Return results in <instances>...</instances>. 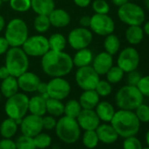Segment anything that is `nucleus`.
<instances>
[{"label":"nucleus","mask_w":149,"mask_h":149,"mask_svg":"<svg viewBox=\"0 0 149 149\" xmlns=\"http://www.w3.org/2000/svg\"><path fill=\"white\" fill-rule=\"evenodd\" d=\"M74 67L72 57L63 51L48 50L41 57L43 72L51 77H63Z\"/></svg>","instance_id":"1"},{"label":"nucleus","mask_w":149,"mask_h":149,"mask_svg":"<svg viewBox=\"0 0 149 149\" xmlns=\"http://www.w3.org/2000/svg\"><path fill=\"white\" fill-rule=\"evenodd\" d=\"M110 124L119 137L127 138L136 135L140 128V122L133 111L121 110L115 111Z\"/></svg>","instance_id":"2"},{"label":"nucleus","mask_w":149,"mask_h":149,"mask_svg":"<svg viewBox=\"0 0 149 149\" xmlns=\"http://www.w3.org/2000/svg\"><path fill=\"white\" fill-rule=\"evenodd\" d=\"M6 67L11 76L19 77L29 68L28 55L21 47H11L6 53Z\"/></svg>","instance_id":"3"},{"label":"nucleus","mask_w":149,"mask_h":149,"mask_svg":"<svg viewBox=\"0 0 149 149\" xmlns=\"http://www.w3.org/2000/svg\"><path fill=\"white\" fill-rule=\"evenodd\" d=\"M144 101V97L137 86L125 85L121 87L115 95L117 106L121 110L134 111Z\"/></svg>","instance_id":"4"},{"label":"nucleus","mask_w":149,"mask_h":149,"mask_svg":"<svg viewBox=\"0 0 149 149\" xmlns=\"http://www.w3.org/2000/svg\"><path fill=\"white\" fill-rule=\"evenodd\" d=\"M55 133L57 137L67 144L77 142L81 135V128L77 121L68 116L61 117L55 125Z\"/></svg>","instance_id":"5"},{"label":"nucleus","mask_w":149,"mask_h":149,"mask_svg":"<svg viewBox=\"0 0 149 149\" xmlns=\"http://www.w3.org/2000/svg\"><path fill=\"white\" fill-rule=\"evenodd\" d=\"M5 38L10 47H22L28 38V27L26 23L19 18L10 20L6 27Z\"/></svg>","instance_id":"6"},{"label":"nucleus","mask_w":149,"mask_h":149,"mask_svg":"<svg viewBox=\"0 0 149 149\" xmlns=\"http://www.w3.org/2000/svg\"><path fill=\"white\" fill-rule=\"evenodd\" d=\"M119 20L129 26H141L146 19L145 11L141 6L135 3L127 2L118 9Z\"/></svg>","instance_id":"7"},{"label":"nucleus","mask_w":149,"mask_h":149,"mask_svg":"<svg viewBox=\"0 0 149 149\" xmlns=\"http://www.w3.org/2000/svg\"><path fill=\"white\" fill-rule=\"evenodd\" d=\"M29 97L24 93H16L7 98L5 104V111L8 118L14 120L22 119L28 112Z\"/></svg>","instance_id":"8"},{"label":"nucleus","mask_w":149,"mask_h":149,"mask_svg":"<svg viewBox=\"0 0 149 149\" xmlns=\"http://www.w3.org/2000/svg\"><path fill=\"white\" fill-rule=\"evenodd\" d=\"M22 49L28 56L42 57L49 50L48 40L40 34L28 36L22 45Z\"/></svg>","instance_id":"9"},{"label":"nucleus","mask_w":149,"mask_h":149,"mask_svg":"<svg viewBox=\"0 0 149 149\" xmlns=\"http://www.w3.org/2000/svg\"><path fill=\"white\" fill-rule=\"evenodd\" d=\"M77 84L83 91L95 90L97 83L99 82V74L95 71L92 66H85L78 68L74 76Z\"/></svg>","instance_id":"10"},{"label":"nucleus","mask_w":149,"mask_h":149,"mask_svg":"<svg viewBox=\"0 0 149 149\" xmlns=\"http://www.w3.org/2000/svg\"><path fill=\"white\" fill-rule=\"evenodd\" d=\"M139 54L133 47H127L120 51L117 59V66H118L125 73L137 70L139 65Z\"/></svg>","instance_id":"11"},{"label":"nucleus","mask_w":149,"mask_h":149,"mask_svg":"<svg viewBox=\"0 0 149 149\" xmlns=\"http://www.w3.org/2000/svg\"><path fill=\"white\" fill-rule=\"evenodd\" d=\"M92 32L85 27L74 28L68 36V43L74 50H80L88 47L92 42Z\"/></svg>","instance_id":"12"},{"label":"nucleus","mask_w":149,"mask_h":149,"mask_svg":"<svg viewBox=\"0 0 149 149\" xmlns=\"http://www.w3.org/2000/svg\"><path fill=\"white\" fill-rule=\"evenodd\" d=\"M90 28L93 33L99 36H107L113 33L115 30V22L108 14L95 13L91 18Z\"/></svg>","instance_id":"13"},{"label":"nucleus","mask_w":149,"mask_h":149,"mask_svg":"<svg viewBox=\"0 0 149 149\" xmlns=\"http://www.w3.org/2000/svg\"><path fill=\"white\" fill-rule=\"evenodd\" d=\"M71 91L69 83L62 77H53L47 83V94L49 97L63 100Z\"/></svg>","instance_id":"14"},{"label":"nucleus","mask_w":149,"mask_h":149,"mask_svg":"<svg viewBox=\"0 0 149 149\" xmlns=\"http://www.w3.org/2000/svg\"><path fill=\"white\" fill-rule=\"evenodd\" d=\"M20 131L23 135L33 138L38 133L41 132L43 130L42 125V117L33 115V114H26L23 118L19 125Z\"/></svg>","instance_id":"15"},{"label":"nucleus","mask_w":149,"mask_h":149,"mask_svg":"<svg viewBox=\"0 0 149 149\" xmlns=\"http://www.w3.org/2000/svg\"><path fill=\"white\" fill-rule=\"evenodd\" d=\"M77 121L80 128L84 131L96 130L100 125V119L94 110L82 109L81 112L77 118Z\"/></svg>","instance_id":"16"},{"label":"nucleus","mask_w":149,"mask_h":149,"mask_svg":"<svg viewBox=\"0 0 149 149\" xmlns=\"http://www.w3.org/2000/svg\"><path fill=\"white\" fill-rule=\"evenodd\" d=\"M19 88L24 92H34L37 91V88L40 83V77L36 74L29 72L28 70L19 77H17Z\"/></svg>","instance_id":"17"},{"label":"nucleus","mask_w":149,"mask_h":149,"mask_svg":"<svg viewBox=\"0 0 149 149\" xmlns=\"http://www.w3.org/2000/svg\"><path fill=\"white\" fill-rule=\"evenodd\" d=\"M113 66L112 55L104 51L97 54L92 61V68L99 76H104Z\"/></svg>","instance_id":"18"},{"label":"nucleus","mask_w":149,"mask_h":149,"mask_svg":"<svg viewBox=\"0 0 149 149\" xmlns=\"http://www.w3.org/2000/svg\"><path fill=\"white\" fill-rule=\"evenodd\" d=\"M95 131L99 141L104 144H112L116 142L119 137L113 126L108 123L100 124Z\"/></svg>","instance_id":"19"},{"label":"nucleus","mask_w":149,"mask_h":149,"mask_svg":"<svg viewBox=\"0 0 149 149\" xmlns=\"http://www.w3.org/2000/svg\"><path fill=\"white\" fill-rule=\"evenodd\" d=\"M49 21L51 26L58 28L65 27L67 26L71 20L70 15L68 12H66L63 9L60 8H54L52 13L48 15Z\"/></svg>","instance_id":"20"},{"label":"nucleus","mask_w":149,"mask_h":149,"mask_svg":"<svg viewBox=\"0 0 149 149\" xmlns=\"http://www.w3.org/2000/svg\"><path fill=\"white\" fill-rule=\"evenodd\" d=\"M100 97L95 90L84 91L79 97V103L83 109L94 110L99 103Z\"/></svg>","instance_id":"21"},{"label":"nucleus","mask_w":149,"mask_h":149,"mask_svg":"<svg viewBox=\"0 0 149 149\" xmlns=\"http://www.w3.org/2000/svg\"><path fill=\"white\" fill-rule=\"evenodd\" d=\"M95 109V111L100 121H103L104 123H110L116 111L113 105L107 101H99Z\"/></svg>","instance_id":"22"},{"label":"nucleus","mask_w":149,"mask_h":149,"mask_svg":"<svg viewBox=\"0 0 149 149\" xmlns=\"http://www.w3.org/2000/svg\"><path fill=\"white\" fill-rule=\"evenodd\" d=\"M94 55L91 49L88 47L77 50V52L74 54L72 57L73 64L77 68H82L85 66H89L92 63Z\"/></svg>","instance_id":"23"},{"label":"nucleus","mask_w":149,"mask_h":149,"mask_svg":"<svg viewBox=\"0 0 149 149\" xmlns=\"http://www.w3.org/2000/svg\"><path fill=\"white\" fill-rule=\"evenodd\" d=\"M28 111H30L31 114L43 117L47 113L46 99L41 95L33 96L29 98Z\"/></svg>","instance_id":"24"},{"label":"nucleus","mask_w":149,"mask_h":149,"mask_svg":"<svg viewBox=\"0 0 149 149\" xmlns=\"http://www.w3.org/2000/svg\"><path fill=\"white\" fill-rule=\"evenodd\" d=\"M54 8V0H31V9L37 15L48 16Z\"/></svg>","instance_id":"25"},{"label":"nucleus","mask_w":149,"mask_h":149,"mask_svg":"<svg viewBox=\"0 0 149 149\" xmlns=\"http://www.w3.org/2000/svg\"><path fill=\"white\" fill-rule=\"evenodd\" d=\"M19 89V88L17 77H14L13 76H10L7 78L2 80L1 85H0V92L6 98L18 93Z\"/></svg>","instance_id":"26"},{"label":"nucleus","mask_w":149,"mask_h":149,"mask_svg":"<svg viewBox=\"0 0 149 149\" xmlns=\"http://www.w3.org/2000/svg\"><path fill=\"white\" fill-rule=\"evenodd\" d=\"M145 33L141 26H129L125 31V39L132 46L139 45L144 39Z\"/></svg>","instance_id":"27"},{"label":"nucleus","mask_w":149,"mask_h":149,"mask_svg":"<svg viewBox=\"0 0 149 149\" xmlns=\"http://www.w3.org/2000/svg\"><path fill=\"white\" fill-rule=\"evenodd\" d=\"M18 127L19 125L14 119L7 118L0 125V135L3 138L12 139L17 133Z\"/></svg>","instance_id":"28"},{"label":"nucleus","mask_w":149,"mask_h":149,"mask_svg":"<svg viewBox=\"0 0 149 149\" xmlns=\"http://www.w3.org/2000/svg\"><path fill=\"white\" fill-rule=\"evenodd\" d=\"M47 112L54 117H61L64 114V104L61 100L49 97L46 100Z\"/></svg>","instance_id":"29"},{"label":"nucleus","mask_w":149,"mask_h":149,"mask_svg":"<svg viewBox=\"0 0 149 149\" xmlns=\"http://www.w3.org/2000/svg\"><path fill=\"white\" fill-rule=\"evenodd\" d=\"M104 48L105 52H107L112 56L118 53L120 49V40L118 37L113 33L105 36L104 41Z\"/></svg>","instance_id":"30"},{"label":"nucleus","mask_w":149,"mask_h":149,"mask_svg":"<svg viewBox=\"0 0 149 149\" xmlns=\"http://www.w3.org/2000/svg\"><path fill=\"white\" fill-rule=\"evenodd\" d=\"M48 40V45H49V50L54 51H63L67 45V40L66 38L59 33L52 34Z\"/></svg>","instance_id":"31"},{"label":"nucleus","mask_w":149,"mask_h":149,"mask_svg":"<svg viewBox=\"0 0 149 149\" xmlns=\"http://www.w3.org/2000/svg\"><path fill=\"white\" fill-rule=\"evenodd\" d=\"M82 106L79 101L76 99H70L64 104V114L65 116L77 118L82 111Z\"/></svg>","instance_id":"32"},{"label":"nucleus","mask_w":149,"mask_h":149,"mask_svg":"<svg viewBox=\"0 0 149 149\" xmlns=\"http://www.w3.org/2000/svg\"><path fill=\"white\" fill-rule=\"evenodd\" d=\"M105 76L106 81H108L111 84H116L122 81L125 76V72L118 66H112L105 74Z\"/></svg>","instance_id":"33"},{"label":"nucleus","mask_w":149,"mask_h":149,"mask_svg":"<svg viewBox=\"0 0 149 149\" xmlns=\"http://www.w3.org/2000/svg\"><path fill=\"white\" fill-rule=\"evenodd\" d=\"M82 140H83L84 146L89 149H94L95 147L97 146L98 142H99L97 134L95 130L85 131L83 135Z\"/></svg>","instance_id":"34"},{"label":"nucleus","mask_w":149,"mask_h":149,"mask_svg":"<svg viewBox=\"0 0 149 149\" xmlns=\"http://www.w3.org/2000/svg\"><path fill=\"white\" fill-rule=\"evenodd\" d=\"M51 24L49 21V18L47 15H38L34 19L33 27L40 33H44L47 32Z\"/></svg>","instance_id":"35"},{"label":"nucleus","mask_w":149,"mask_h":149,"mask_svg":"<svg viewBox=\"0 0 149 149\" xmlns=\"http://www.w3.org/2000/svg\"><path fill=\"white\" fill-rule=\"evenodd\" d=\"M33 141H34V145L36 148L46 149L48 146H50L52 143V138L47 133L41 132L33 137Z\"/></svg>","instance_id":"36"},{"label":"nucleus","mask_w":149,"mask_h":149,"mask_svg":"<svg viewBox=\"0 0 149 149\" xmlns=\"http://www.w3.org/2000/svg\"><path fill=\"white\" fill-rule=\"evenodd\" d=\"M15 143L16 149H36L33 138L23 134L16 139Z\"/></svg>","instance_id":"37"},{"label":"nucleus","mask_w":149,"mask_h":149,"mask_svg":"<svg viewBox=\"0 0 149 149\" xmlns=\"http://www.w3.org/2000/svg\"><path fill=\"white\" fill-rule=\"evenodd\" d=\"M11 8L18 13H25L31 9V0H10Z\"/></svg>","instance_id":"38"},{"label":"nucleus","mask_w":149,"mask_h":149,"mask_svg":"<svg viewBox=\"0 0 149 149\" xmlns=\"http://www.w3.org/2000/svg\"><path fill=\"white\" fill-rule=\"evenodd\" d=\"M140 123H149V105L142 103L134 111Z\"/></svg>","instance_id":"39"},{"label":"nucleus","mask_w":149,"mask_h":149,"mask_svg":"<svg viewBox=\"0 0 149 149\" xmlns=\"http://www.w3.org/2000/svg\"><path fill=\"white\" fill-rule=\"evenodd\" d=\"M95 91L99 95V97H108L111 93L112 86L106 80H99V82L97 83V84L95 88Z\"/></svg>","instance_id":"40"},{"label":"nucleus","mask_w":149,"mask_h":149,"mask_svg":"<svg viewBox=\"0 0 149 149\" xmlns=\"http://www.w3.org/2000/svg\"><path fill=\"white\" fill-rule=\"evenodd\" d=\"M92 9L97 14H108L110 12V6L106 0H94L92 3Z\"/></svg>","instance_id":"41"},{"label":"nucleus","mask_w":149,"mask_h":149,"mask_svg":"<svg viewBox=\"0 0 149 149\" xmlns=\"http://www.w3.org/2000/svg\"><path fill=\"white\" fill-rule=\"evenodd\" d=\"M140 140L134 135L125 138L123 141V149H142Z\"/></svg>","instance_id":"42"},{"label":"nucleus","mask_w":149,"mask_h":149,"mask_svg":"<svg viewBox=\"0 0 149 149\" xmlns=\"http://www.w3.org/2000/svg\"><path fill=\"white\" fill-rule=\"evenodd\" d=\"M137 88L144 97H149V74L141 77L139 84H137Z\"/></svg>","instance_id":"43"},{"label":"nucleus","mask_w":149,"mask_h":149,"mask_svg":"<svg viewBox=\"0 0 149 149\" xmlns=\"http://www.w3.org/2000/svg\"><path fill=\"white\" fill-rule=\"evenodd\" d=\"M57 120L54 116L48 115V116H44L42 117V125H43V129L46 130H53L55 128Z\"/></svg>","instance_id":"44"},{"label":"nucleus","mask_w":149,"mask_h":149,"mask_svg":"<svg viewBox=\"0 0 149 149\" xmlns=\"http://www.w3.org/2000/svg\"><path fill=\"white\" fill-rule=\"evenodd\" d=\"M140 78H141V74L138 71H136V70L131 71V72L127 73V78H126L127 84L132 85V86H137Z\"/></svg>","instance_id":"45"},{"label":"nucleus","mask_w":149,"mask_h":149,"mask_svg":"<svg viewBox=\"0 0 149 149\" xmlns=\"http://www.w3.org/2000/svg\"><path fill=\"white\" fill-rule=\"evenodd\" d=\"M0 149H16V143L12 139L4 138L0 140Z\"/></svg>","instance_id":"46"},{"label":"nucleus","mask_w":149,"mask_h":149,"mask_svg":"<svg viewBox=\"0 0 149 149\" xmlns=\"http://www.w3.org/2000/svg\"><path fill=\"white\" fill-rule=\"evenodd\" d=\"M10 46L8 44V41L5 37H0V55L4 54L7 52Z\"/></svg>","instance_id":"47"},{"label":"nucleus","mask_w":149,"mask_h":149,"mask_svg":"<svg viewBox=\"0 0 149 149\" xmlns=\"http://www.w3.org/2000/svg\"><path fill=\"white\" fill-rule=\"evenodd\" d=\"M91 18L90 16H83L80 20H79V23H80V26L82 27H85V28H89L90 27V25H91Z\"/></svg>","instance_id":"48"},{"label":"nucleus","mask_w":149,"mask_h":149,"mask_svg":"<svg viewBox=\"0 0 149 149\" xmlns=\"http://www.w3.org/2000/svg\"><path fill=\"white\" fill-rule=\"evenodd\" d=\"M73 1L74 4H76V6H77L78 7H81V8L88 7L91 3V0H73Z\"/></svg>","instance_id":"49"},{"label":"nucleus","mask_w":149,"mask_h":149,"mask_svg":"<svg viewBox=\"0 0 149 149\" xmlns=\"http://www.w3.org/2000/svg\"><path fill=\"white\" fill-rule=\"evenodd\" d=\"M10 76L11 74H10V73H9V71L6 66L0 67V80H4Z\"/></svg>","instance_id":"50"},{"label":"nucleus","mask_w":149,"mask_h":149,"mask_svg":"<svg viewBox=\"0 0 149 149\" xmlns=\"http://www.w3.org/2000/svg\"><path fill=\"white\" fill-rule=\"evenodd\" d=\"M37 91L40 93V95L47 93V84L46 83H40L38 88H37Z\"/></svg>","instance_id":"51"},{"label":"nucleus","mask_w":149,"mask_h":149,"mask_svg":"<svg viewBox=\"0 0 149 149\" xmlns=\"http://www.w3.org/2000/svg\"><path fill=\"white\" fill-rule=\"evenodd\" d=\"M111 2L116 6H121L123 5H125V3L129 2V0H111Z\"/></svg>","instance_id":"52"},{"label":"nucleus","mask_w":149,"mask_h":149,"mask_svg":"<svg viewBox=\"0 0 149 149\" xmlns=\"http://www.w3.org/2000/svg\"><path fill=\"white\" fill-rule=\"evenodd\" d=\"M143 31H144V33L146 34V35H147V36H149V20L148 21H146L145 24H144V26H143Z\"/></svg>","instance_id":"53"},{"label":"nucleus","mask_w":149,"mask_h":149,"mask_svg":"<svg viewBox=\"0 0 149 149\" xmlns=\"http://www.w3.org/2000/svg\"><path fill=\"white\" fill-rule=\"evenodd\" d=\"M6 27V20L2 15H0V32L3 31Z\"/></svg>","instance_id":"54"},{"label":"nucleus","mask_w":149,"mask_h":149,"mask_svg":"<svg viewBox=\"0 0 149 149\" xmlns=\"http://www.w3.org/2000/svg\"><path fill=\"white\" fill-rule=\"evenodd\" d=\"M146 145L149 146V129L147 130V132L146 133Z\"/></svg>","instance_id":"55"},{"label":"nucleus","mask_w":149,"mask_h":149,"mask_svg":"<svg viewBox=\"0 0 149 149\" xmlns=\"http://www.w3.org/2000/svg\"><path fill=\"white\" fill-rule=\"evenodd\" d=\"M144 4H145L146 8L149 11V0H144Z\"/></svg>","instance_id":"56"},{"label":"nucleus","mask_w":149,"mask_h":149,"mask_svg":"<svg viewBox=\"0 0 149 149\" xmlns=\"http://www.w3.org/2000/svg\"><path fill=\"white\" fill-rule=\"evenodd\" d=\"M2 3H3V1L2 0H0V8H1V6H2Z\"/></svg>","instance_id":"57"},{"label":"nucleus","mask_w":149,"mask_h":149,"mask_svg":"<svg viewBox=\"0 0 149 149\" xmlns=\"http://www.w3.org/2000/svg\"><path fill=\"white\" fill-rule=\"evenodd\" d=\"M2 1H3V2H9L10 0H2Z\"/></svg>","instance_id":"58"},{"label":"nucleus","mask_w":149,"mask_h":149,"mask_svg":"<svg viewBox=\"0 0 149 149\" xmlns=\"http://www.w3.org/2000/svg\"><path fill=\"white\" fill-rule=\"evenodd\" d=\"M142 149H149V146H146V147H145V148H142Z\"/></svg>","instance_id":"59"},{"label":"nucleus","mask_w":149,"mask_h":149,"mask_svg":"<svg viewBox=\"0 0 149 149\" xmlns=\"http://www.w3.org/2000/svg\"><path fill=\"white\" fill-rule=\"evenodd\" d=\"M0 98H1V92H0Z\"/></svg>","instance_id":"60"},{"label":"nucleus","mask_w":149,"mask_h":149,"mask_svg":"<svg viewBox=\"0 0 149 149\" xmlns=\"http://www.w3.org/2000/svg\"><path fill=\"white\" fill-rule=\"evenodd\" d=\"M36 149H38V148H36Z\"/></svg>","instance_id":"61"}]
</instances>
